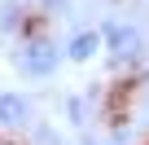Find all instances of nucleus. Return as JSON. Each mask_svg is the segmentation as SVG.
Segmentation results:
<instances>
[{
	"instance_id": "nucleus-1",
	"label": "nucleus",
	"mask_w": 149,
	"mask_h": 145,
	"mask_svg": "<svg viewBox=\"0 0 149 145\" xmlns=\"http://www.w3.org/2000/svg\"><path fill=\"white\" fill-rule=\"evenodd\" d=\"M101 48H110V62L114 66H127V62L140 57V31L136 27H105Z\"/></svg>"
},
{
	"instance_id": "nucleus-2",
	"label": "nucleus",
	"mask_w": 149,
	"mask_h": 145,
	"mask_svg": "<svg viewBox=\"0 0 149 145\" xmlns=\"http://www.w3.org/2000/svg\"><path fill=\"white\" fill-rule=\"evenodd\" d=\"M57 62H61V53H57V44H48V40H31V44L22 48V57H18V66L26 70V75H53Z\"/></svg>"
},
{
	"instance_id": "nucleus-3",
	"label": "nucleus",
	"mask_w": 149,
	"mask_h": 145,
	"mask_svg": "<svg viewBox=\"0 0 149 145\" xmlns=\"http://www.w3.org/2000/svg\"><path fill=\"white\" fill-rule=\"evenodd\" d=\"M26 119H31L26 97H18V92H0V123H5V127H22Z\"/></svg>"
},
{
	"instance_id": "nucleus-4",
	"label": "nucleus",
	"mask_w": 149,
	"mask_h": 145,
	"mask_svg": "<svg viewBox=\"0 0 149 145\" xmlns=\"http://www.w3.org/2000/svg\"><path fill=\"white\" fill-rule=\"evenodd\" d=\"M97 48H101V31H79V35L70 40L66 57H70V62H92V57H97Z\"/></svg>"
},
{
	"instance_id": "nucleus-5",
	"label": "nucleus",
	"mask_w": 149,
	"mask_h": 145,
	"mask_svg": "<svg viewBox=\"0 0 149 145\" xmlns=\"http://www.w3.org/2000/svg\"><path fill=\"white\" fill-rule=\"evenodd\" d=\"M0 27H5V31L18 27V5H5V9H0Z\"/></svg>"
},
{
	"instance_id": "nucleus-6",
	"label": "nucleus",
	"mask_w": 149,
	"mask_h": 145,
	"mask_svg": "<svg viewBox=\"0 0 149 145\" xmlns=\"http://www.w3.org/2000/svg\"><path fill=\"white\" fill-rule=\"evenodd\" d=\"M70 119H74V123H84V101H79V97H70Z\"/></svg>"
},
{
	"instance_id": "nucleus-7",
	"label": "nucleus",
	"mask_w": 149,
	"mask_h": 145,
	"mask_svg": "<svg viewBox=\"0 0 149 145\" xmlns=\"http://www.w3.org/2000/svg\"><path fill=\"white\" fill-rule=\"evenodd\" d=\"M145 84H149V75H145Z\"/></svg>"
}]
</instances>
